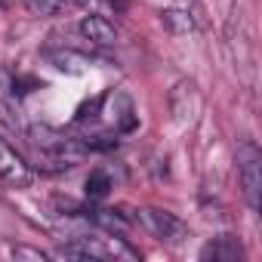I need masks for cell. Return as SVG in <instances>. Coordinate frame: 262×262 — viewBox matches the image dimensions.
Here are the masks:
<instances>
[{
	"instance_id": "obj_9",
	"label": "cell",
	"mask_w": 262,
	"mask_h": 262,
	"mask_svg": "<svg viewBox=\"0 0 262 262\" xmlns=\"http://www.w3.org/2000/svg\"><path fill=\"white\" fill-rule=\"evenodd\" d=\"M108 188H111V176H108L105 170H93L90 179H86V198L102 201V198L108 194Z\"/></svg>"
},
{
	"instance_id": "obj_4",
	"label": "cell",
	"mask_w": 262,
	"mask_h": 262,
	"mask_svg": "<svg viewBox=\"0 0 262 262\" xmlns=\"http://www.w3.org/2000/svg\"><path fill=\"white\" fill-rule=\"evenodd\" d=\"M0 179H4L7 185H16V188L31 185V167L7 142H0Z\"/></svg>"
},
{
	"instance_id": "obj_11",
	"label": "cell",
	"mask_w": 262,
	"mask_h": 262,
	"mask_svg": "<svg viewBox=\"0 0 262 262\" xmlns=\"http://www.w3.org/2000/svg\"><path fill=\"white\" fill-rule=\"evenodd\" d=\"M13 256H16V259H34V262H47V253H40V250H31V247H13Z\"/></svg>"
},
{
	"instance_id": "obj_7",
	"label": "cell",
	"mask_w": 262,
	"mask_h": 262,
	"mask_svg": "<svg viewBox=\"0 0 262 262\" xmlns=\"http://www.w3.org/2000/svg\"><path fill=\"white\" fill-rule=\"evenodd\" d=\"M47 59H50L53 68H59L65 74H83L86 65H90V59L83 53H77V50H50Z\"/></svg>"
},
{
	"instance_id": "obj_8",
	"label": "cell",
	"mask_w": 262,
	"mask_h": 262,
	"mask_svg": "<svg viewBox=\"0 0 262 262\" xmlns=\"http://www.w3.org/2000/svg\"><path fill=\"white\" fill-rule=\"evenodd\" d=\"M25 10L31 16H40V19H50V16H62L68 7H71V0H22Z\"/></svg>"
},
{
	"instance_id": "obj_3",
	"label": "cell",
	"mask_w": 262,
	"mask_h": 262,
	"mask_svg": "<svg viewBox=\"0 0 262 262\" xmlns=\"http://www.w3.org/2000/svg\"><path fill=\"white\" fill-rule=\"evenodd\" d=\"M139 222H142V228L151 237L167 241V244H182L188 237V228L173 213H167V210H151V207L148 210H139Z\"/></svg>"
},
{
	"instance_id": "obj_10",
	"label": "cell",
	"mask_w": 262,
	"mask_h": 262,
	"mask_svg": "<svg viewBox=\"0 0 262 262\" xmlns=\"http://www.w3.org/2000/svg\"><path fill=\"white\" fill-rule=\"evenodd\" d=\"M164 22H167L173 31H179V34H185V31H191V28H194V22H191L188 10H167V13H164Z\"/></svg>"
},
{
	"instance_id": "obj_2",
	"label": "cell",
	"mask_w": 262,
	"mask_h": 262,
	"mask_svg": "<svg viewBox=\"0 0 262 262\" xmlns=\"http://www.w3.org/2000/svg\"><path fill=\"white\" fill-rule=\"evenodd\" d=\"M237 179L250 210H259L262 207V151L250 139L237 145Z\"/></svg>"
},
{
	"instance_id": "obj_5",
	"label": "cell",
	"mask_w": 262,
	"mask_h": 262,
	"mask_svg": "<svg viewBox=\"0 0 262 262\" xmlns=\"http://www.w3.org/2000/svg\"><path fill=\"white\" fill-rule=\"evenodd\" d=\"M244 256V247L237 244V237H231V234H219V237H213L204 250H201V259L204 262H234V259H241Z\"/></svg>"
},
{
	"instance_id": "obj_1",
	"label": "cell",
	"mask_w": 262,
	"mask_h": 262,
	"mask_svg": "<svg viewBox=\"0 0 262 262\" xmlns=\"http://www.w3.org/2000/svg\"><path fill=\"white\" fill-rule=\"evenodd\" d=\"M31 142L47 161H53L59 167H74L80 161V155H83V145L77 139L59 133V129H53V126H34L31 129Z\"/></svg>"
},
{
	"instance_id": "obj_6",
	"label": "cell",
	"mask_w": 262,
	"mask_h": 262,
	"mask_svg": "<svg viewBox=\"0 0 262 262\" xmlns=\"http://www.w3.org/2000/svg\"><path fill=\"white\" fill-rule=\"evenodd\" d=\"M80 34L96 47H111L117 40V31L105 16H83L80 19Z\"/></svg>"
}]
</instances>
